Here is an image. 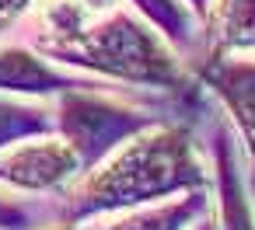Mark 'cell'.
Here are the masks:
<instances>
[{"label":"cell","mask_w":255,"mask_h":230,"mask_svg":"<svg viewBox=\"0 0 255 230\" xmlns=\"http://www.w3.org/2000/svg\"><path fill=\"white\" fill-rule=\"evenodd\" d=\"M206 174L192 153V140L185 129H154L136 136L123 153H116L102 171H95L81 192L74 195V213L116 209L157 195H171L178 188H203Z\"/></svg>","instance_id":"1"},{"label":"cell","mask_w":255,"mask_h":230,"mask_svg":"<svg viewBox=\"0 0 255 230\" xmlns=\"http://www.w3.org/2000/svg\"><path fill=\"white\" fill-rule=\"evenodd\" d=\"M42 49L67 63H81V67H91L112 77L143 80L157 87L178 84L175 56L154 39V32H147L129 14H116L105 25L91 32L81 28L77 35H67V39H42Z\"/></svg>","instance_id":"2"},{"label":"cell","mask_w":255,"mask_h":230,"mask_svg":"<svg viewBox=\"0 0 255 230\" xmlns=\"http://www.w3.org/2000/svg\"><path fill=\"white\" fill-rule=\"evenodd\" d=\"M60 126L67 133V143L77 150V157H95L105 153L109 147H116L119 136L133 133L136 126H143L133 112L116 108L112 101H102L95 94H67L63 98V115Z\"/></svg>","instance_id":"3"},{"label":"cell","mask_w":255,"mask_h":230,"mask_svg":"<svg viewBox=\"0 0 255 230\" xmlns=\"http://www.w3.org/2000/svg\"><path fill=\"white\" fill-rule=\"evenodd\" d=\"M81 157L67 140H42V143H25L11 153L0 157V181L14 188H53L63 185L77 171Z\"/></svg>","instance_id":"4"},{"label":"cell","mask_w":255,"mask_h":230,"mask_svg":"<svg viewBox=\"0 0 255 230\" xmlns=\"http://www.w3.org/2000/svg\"><path fill=\"white\" fill-rule=\"evenodd\" d=\"M203 80L227 105V112H231V119L248 147L252 167H255V60H231L224 53L206 56Z\"/></svg>","instance_id":"5"},{"label":"cell","mask_w":255,"mask_h":230,"mask_svg":"<svg viewBox=\"0 0 255 230\" xmlns=\"http://www.w3.org/2000/svg\"><path fill=\"white\" fill-rule=\"evenodd\" d=\"M206 39H210V56L255 49V0H213Z\"/></svg>","instance_id":"6"},{"label":"cell","mask_w":255,"mask_h":230,"mask_svg":"<svg viewBox=\"0 0 255 230\" xmlns=\"http://www.w3.org/2000/svg\"><path fill=\"white\" fill-rule=\"evenodd\" d=\"M217 181H220V223H224V230H255V216H252L245 181L238 174L227 133L217 136Z\"/></svg>","instance_id":"7"},{"label":"cell","mask_w":255,"mask_h":230,"mask_svg":"<svg viewBox=\"0 0 255 230\" xmlns=\"http://www.w3.org/2000/svg\"><path fill=\"white\" fill-rule=\"evenodd\" d=\"M0 87L42 94V91L67 87V80L56 70H49L42 60H35V56H28L21 49H11V53H0Z\"/></svg>","instance_id":"8"},{"label":"cell","mask_w":255,"mask_h":230,"mask_svg":"<svg viewBox=\"0 0 255 230\" xmlns=\"http://www.w3.org/2000/svg\"><path fill=\"white\" fill-rule=\"evenodd\" d=\"M203 209V199L199 195H189L185 202H175V206H164V209H150V213H140L133 220H123L116 223L112 230H178L192 213Z\"/></svg>","instance_id":"9"},{"label":"cell","mask_w":255,"mask_h":230,"mask_svg":"<svg viewBox=\"0 0 255 230\" xmlns=\"http://www.w3.org/2000/svg\"><path fill=\"white\" fill-rule=\"evenodd\" d=\"M46 112L39 108H25V105H11V101H0V150L11 147L21 136L32 133H46Z\"/></svg>","instance_id":"10"},{"label":"cell","mask_w":255,"mask_h":230,"mask_svg":"<svg viewBox=\"0 0 255 230\" xmlns=\"http://www.w3.org/2000/svg\"><path fill=\"white\" fill-rule=\"evenodd\" d=\"M25 7H28V0H0V28H4L7 21H14Z\"/></svg>","instance_id":"11"},{"label":"cell","mask_w":255,"mask_h":230,"mask_svg":"<svg viewBox=\"0 0 255 230\" xmlns=\"http://www.w3.org/2000/svg\"><path fill=\"white\" fill-rule=\"evenodd\" d=\"M14 220H18V213H14V209L0 206V227H14Z\"/></svg>","instance_id":"12"},{"label":"cell","mask_w":255,"mask_h":230,"mask_svg":"<svg viewBox=\"0 0 255 230\" xmlns=\"http://www.w3.org/2000/svg\"><path fill=\"white\" fill-rule=\"evenodd\" d=\"M192 4H196V7H206V0H192Z\"/></svg>","instance_id":"13"},{"label":"cell","mask_w":255,"mask_h":230,"mask_svg":"<svg viewBox=\"0 0 255 230\" xmlns=\"http://www.w3.org/2000/svg\"><path fill=\"white\" fill-rule=\"evenodd\" d=\"M199 230H213V223H203V227H199Z\"/></svg>","instance_id":"14"},{"label":"cell","mask_w":255,"mask_h":230,"mask_svg":"<svg viewBox=\"0 0 255 230\" xmlns=\"http://www.w3.org/2000/svg\"><path fill=\"white\" fill-rule=\"evenodd\" d=\"M63 230H81V227H63Z\"/></svg>","instance_id":"15"}]
</instances>
